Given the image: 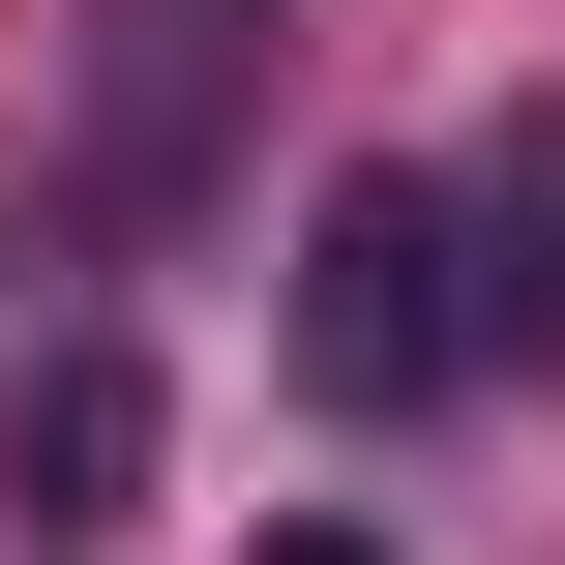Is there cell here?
<instances>
[{
    "mask_svg": "<svg viewBox=\"0 0 565 565\" xmlns=\"http://www.w3.org/2000/svg\"><path fill=\"white\" fill-rule=\"evenodd\" d=\"M298 387H328V417H447V387H477V209H447L417 149H358V179L298 209Z\"/></svg>",
    "mask_w": 565,
    "mask_h": 565,
    "instance_id": "6da1fadb",
    "label": "cell"
},
{
    "mask_svg": "<svg viewBox=\"0 0 565 565\" xmlns=\"http://www.w3.org/2000/svg\"><path fill=\"white\" fill-rule=\"evenodd\" d=\"M0 507H30V565H89L149 507V358H119V328H60V358L0 387Z\"/></svg>",
    "mask_w": 565,
    "mask_h": 565,
    "instance_id": "7a4b0ae2",
    "label": "cell"
},
{
    "mask_svg": "<svg viewBox=\"0 0 565 565\" xmlns=\"http://www.w3.org/2000/svg\"><path fill=\"white\" fill-rule=\"evenodd\" d=\"M447 209H477V358H565V119H507Z\"/></svg>",
    "mask_w": 565,
    "mask_h": 565,
    "instance_id": "3957f363",
    "label": "cell"
},
{
    "mask_svg": "<svg viewBox=\"0 0 565 565\" xmlns=\"http://www.w3.org/2000/svg\"><path fill=\"white\" fill-rule=\"evenodd\" d=\"M209 60H238V0H119V89H89V149H119V179H179V149H209Z\"/></svg>",
    "mask_w": 565,
    "mask_h": 565,
    "instance_id": "277c9868",
    "label": "cell"
},
{
    "mask_svg": "<svg viewBox=\"0 0 565 565\" xmlns=\"http://www.w3.org/2000/svg\"><path fill=\"white\" fill-rule=\"evenodd\" d=\"M268 565H358V536H268Z\"/></svg>",
    "mask_w": 565,
    "mask_h": 565,
    "instance_id": "5b68a950",
    "label": "cell"
}]
</instances>
